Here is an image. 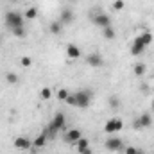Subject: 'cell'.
Here are the masks:
<instances>
[{
	"label": "cell",
	"mask_w": 154,
	"mask_h": 154,
	"mask_svg": "<svg viewBox=\"0 0 154 154\" xmlns=\"http://www.w3.org/2000/svg\"><path fill=\"white\" fill-rule=\"evenodd\" d=\"M68 95H70L68 90H59V91H57V99H59V100H66Z\"/></svg>",
	"instance_id": "obj_27"
},
{
	"label": "cell",
	"mask_w": 154,
	"mask_h": 154,
	"mask_svg": "<svg viewBox=\"0 0 154 154\" xmlns=\"http://www.w3.org/2000/svg\"><path fill=\"white\" fill-rule=\"evenodd\" d=\"M66 102H68L70 106H75V97H74V95H68V97H66Z\"/></svg>",
	"instance_id": "obj_29"
},
{
	"label": "cell",
	"mask_w": 154,
	"mask_h": 154,
	"mask_svg": "<svg viewBox=\"0 0 154 154\" xmlns=\"http://www.w3.org/2000/svg\"><path fill=\"white\" fill-rule=\"evenodd\" d=\"M109 106H111L113 109H118V108H120V99H118V97H115V95H113V97L109 99Z\"/></svg>",
	"instance_id": "obj_24"
},
{
	"label": "cell",
	"mask_w": 154,
	"mask_h": 154,
	"mask_svg": "<svg viewBox=\"0 0 154 154\" xmlns=\"http://www.w3.org/2000/svg\"><path fill=\"white\" fill-rule=\"evenodd\" d=\"M79 154H93V151H91V149L88 147V149H84V151H81Z\"/></svg>",
	"instance_id": "obj_30"
},
{
	"label": "cell",
	"mask_w": 154,
	"mask_h": 154,
	"mask_svg": "<svg viewBox=\"0 0 154 154\" xmlns=\"http://www.w3.org/2000/svg\"><path fill=\"white\" fill-rule=\"evenodd\" d=\"M50 97H52V90H50V88H43V90H41V99L47 100V99H50Z\"/></svg>",
	"instance_id": "obj_26"
},
{
	"label": "cell",
	"mask_w": 154,
	"mask_h": 154,
	"mask_svg": "<svg viewBox=\"0 0 154 154\" xmlns=\"http://www.w3.org/2000/svg\"><path fill=\"white\" fill-rule=\"evenodd\" d=\"M86 63H88L90 66H93V68H99V66H102V65H104V59H102V56H100V54L93 52V54H90V56L86 57Z\"/></svg>",
	"instance_id": "obj_7"
},
{
	"label": "cell",
	"mask_w": 154,
	"mask_h": 154,
	"mask_svg": "<svg viewBox=\"0 0 154 154\" xmlns=\"http://www.w3.org/2000/svg\"><path fill=\"white\" fill-rule=\"evenodd\" d=\"M152 124V118H151V115L149 113H142V115L138 116L134 122H133V125L136 127V129H142V127H149Z\"/></svg>",
	"instance_id": "obj_5"
},
{
	"label": "cell",
	"mask_w": 154,
	"mask_h": 154,
	"mask_svg": "<svg viewBox=\"0 0 154 154\" xmlns=\"http://www.w3.org/2000/svg\"><path fill=\"white\" fill-rule=\"evenodd\" d=\"M66 54H68V57L70 59H79L81 57V48L74 45V43H70L68 47H66Z\"/></svg>",
	"instance_id": "obj_11"
},
{
	"label": "cell",
	"mask_w": 154,
	"mask_h": 154,
	"mask_svg": "<svg viewBox=\"0 0 154 154\" xmlns=\"http://www.w3.org/2000/svg\"><path fill=\"white\" fill-rule=\"evenodd\" d=\"M133 70H134V75L142 77L143 74H145V70H147V68H145V65H142V63H138V65H134V68H133Z\"/></svg>",
	"instance_id": "obj_19"
},
{
	"label": "cell",
	"mask_w": 154,
	"mask_h": 154,
	"mask_svg": "<svg viewBox=\"0 0 154 154\" xmlns=\"http://www.w3.org/2000/svg\"><path fill=\"white\" fill-rule=\"evenodd\" d=\"M13 34L16 38H25V29L23 27H16V29H13Z\"/></svg>",
	"instance_id": "obj_23"
},
{
	"label": "cell",
	"mask_w": 154,
	"mask_h": 154,
	"mask_svg": "<svg viewBox=\"0 0 154 154\" xmlns=\"http://www.w3.org/2000/svg\"><path fill=\"white\" fill-rule=\"evenodd\" d=\"M50 32L52 34H59L61 32V22H52L50 23Z\"/></svg>",
	"instance_id": "obj_20"
},
{
	"label": "cell",
	"mask_w": 154,
	"mask_h": 154,
	"mask_svg": "<svg viewBox=\"0 0 154 154\" xmlns=\"http://www.w3.org/2000/svg\"><path fill=\"white\" fill-rule=\"evenodd\" d=\"M65 124H66V116L63 115V113H56L54 118H52V122H50V125H52L56 131H61V129L65 127Z\"/></svg>",
	"instance_id": "obj_8"
},
{
	"label": "cell",
	"mask_w": 154,
	"mask_h": 154,
	"mask_svg": "<svg viewBox=\"0 0 154 154\" xmlns=\"http://www.w3.org/2000/svg\"><path fill=\"white\" fill-rule=\"evenodd\" d=\"M36 16H38V9L36 7H29L25 11V20H36Z\"/></svg>",
	"instance_id": "obj_18"
},
{
	"label": "cell",
	"mask_w": 154,
	"mask_h": 154,
	"mask_svg": "<svg viewBox=\"0 0 154 154\" xmlns=\"http://www.w3.org/2000/svg\"><path fill=\"white\" fill-rule=\"evenodd\" d=\"M124 152H125V154H145L142 149H138V147H125V149H124Z\"/></svg>",
	"instance_id": "obj_21"
},
{
	"label": "cell",
	"mask_w": 154,
	"mask_h": 154,
	"mask_svg": "<svg viewBox=\"0 0 154 154\" xmlns=\"http://www.w3.org/2000/svg\"><path fill=\"white\" fill-rule=\"evenodd\" d=\"M47 140H48V138H47V134H45V133H41V134H39L38 138L34 140V147H36V149H39V147H43V145L47 143Z\"/></svg>",
	"instance_id": "obj_16"
},
{
	"label": "cell",
	"mask_w": 154,
	"mask_h": 154,
	"mask_svg": "<svg viewBox=\"0 0 154 154\" xmlns=\"http://www.w3.org/2000/svg\"><path fill=\"white\" fill-rule=\"evenodd\" d=\"M31 145H32V142L29 138H25V136H18L14 140V147L20 149V151H27V149H31Z\"/></svg>",
	"instance_id": "obj_9"
},
{
	"label": "cell",
	"mask_w": 154,
	"mask_h": 154,
	"mask_svg": "<svg viewBox=\"0 0 154 154\" xmlns=\"http://www.w3.org/2000/svg\"><path fill=\"white\" fill-rule=\"evenodd\" d=\"M65 138H66V142L75 143L77 140H79V138H82V136H81V131H79V129H70V131L65 134Z\"/></svg>",
	"instance_id": "obj_12"
},
{
	"label": "cell",
	"mask_w": 154,
	"mask_h": 154,
	"mask_svg": "<svg viewBox=\"0 0 154 154\" xmlns=\"http://www.w3.org/2000/svg\"><path fill=\"white\" fill-rule=\"evenodd\" d=\"M74 97H75V106H77V108L84 109V108H88V106H90V100H91V93H90L88 90H81V91H75V93H74Z\"/></svg>",
	"instance_id": "obj_2"
},
{
	"label": "cell",
	"mask_w": 154,
	"mask_h": 154,
	"mask_svg": "<svg viewBox=\"0 0 154 154\" xmlns=\"http://www.w3.org/2000/svg\"><path fill=\"white\" fill-rule=\"evenodd\" d=\"M102 36L106 39H113L115 38V29H113L111 25H109V27H104V29H102Z\"/></svg>",
	"instance_id": "obj_17"
},
{
	"label": "cell",
	"mask_w": 154,
	"mask_h": 154,
	"mask_svg": "<svg viewBox=\"0 0 154 154\" xmlns=\"http://www.w3.org/2000/svg\"><path fill=\"white\" fill-rule=\"evenodd\" d=\"M5 81H7L9 84H16V82H18V75L13 74V72H9V74L5 75Z\"/></svg>",
	"instance_id": "obj_22"
},
{
	"label": "cell",
	"mask_w": 154,
	"mask_h": 154,
	"mask_svg": "<svg viewBox=\"0 0 154 154\" xmlns=\"http://www.w3.org/2000/svg\"><path fill=\"white\" fill-rule=\"evenodd\" d=\"M122 127H124V122H122V118H111V120H108V122H106V125H104V131H106L108 134H113V133H118Z\"/></svg>",
	"instance_id": "obj_3"
},
{
	"label": "cell",
	"mask_w": 154,
	"mask_h": 154,
	"mask_svg": "<svg viewBox=\"0 0 154 154\" xmlns=\"http://www.w3.org/2000/svg\"><path fill=\"white\" fill-rule=\"evenodd\" d=\"M143 50H145V45L142 43V39L138 36V38L133 41V45H131V54H133V56H140Z\"/></svg>",
	"instance_id": "obj_10"
},
{
	"label": "cell",
	"mask_w": 154,
	"mask_h": 154,
	"mask_svg": "<svg viewBox=\"0 0 154 154\" xmlns=\"http://www.w3.org/2000/svg\"><path fill=\"white\" fill-rule=\"evenodd\" d=\"M104 145H106V149L111 151V152H118V151H124V149H125V147H124V142H122L120 138H116V136L108 138Z\"/></svg>",
	"instance_id": "obj_4"
},
{
	"label": "cell",
	"mask_w": 154,
	"mask_h": 154,
	"mask_svg": "<svg viewBox=\"0 0 154 154\" xmlns=\"http://www.w3.org/2000/svg\"><path fill=\"white\" fill-rule=\"evenodd\" d=\"M72 20H74V13L70 9H63L61 14H59V22L61 23H70Z\"/></svg>",
	"instance_id": "obj_13"
},
{
	"label": "cell",
	"mask_w": 154,
	"mask_h": 154,
	"mask_svg": "<svg viewBox=\"0 0 154 154\" xmlns=\"http://www.w3.org/2000/svg\"><path fill=\"white\" fill-rule=\"evenodd\" d=\"M152 111H154V100H152Z\"/></svg>",
	"instance_id": "obj_31"
},
{
	"label": "cell",
	"mask_w": 154,
	"mask_h": 154,
	"mask_svg": "<svg viewBox=\"0 0 154 154\" xmlns=\"http://www.w3.org/2000/svg\"><path fill=\"white\" fill-rule=\"evenodd\" d=\"M91 20H93V23H95V25H99V27H102V29L111 25V18H109L108 14H104V13H100V14H95Z\"/></svg>",
	"instance_id": "obj_6"
},
{
	"label": "cell",
	"mask_w": 154,
	"mask_h": 154,
	"mask_svg": "<svg viewBox=\"0 0 154 154\" xmlns=\"http://www.w3.org/2000/svg\"><path fill=\"white\" fill-rule=\"evenodd\" d=\"M5 25L13 31L16 27H23V16L18 11H9L5 13Z\"/></svg>",
	"instance_id": "obj_1"
},
{
	"label": "cell",
	"mask_w": 154,
	"mask_h": 154,
	"mask_svg": "<svg viewBox=\"0 0 154 154\" xmlns=\"http://www.w3.org/2000/svg\"><path fill=\"white\" fill-rule=\"evenodd\" d=\"M20 63H22V66H25V68H29V66L32 65V59H31V57H27V56H23V57L20 59Z\"/></svg>",
	"instance_id": "obj_25"
},
{
	"label": "cell",
	"mask_w": 154,
	"mask_h": 154,
	"mask_svg": "<svg viewBox=\"0 0 154 154\" xmlns=\"http://www.w3.org/2000/svg\"><path fill=\"white\" fill-rule=\"evenodd\" d=\"M140 39H142V43H143L145 47H149V45L152 43V34H151L149 31H145L143 34H140Z\"/></svg>",
	"instance_id": "obj_15"
},
{
	"label": "cell",
	"mask_w": 154,
	"mask_h": 154,
	"mask_svg": "<svg viewBox=\"0 0 154 154\" xmlns=\"http://www.w3.org/2000/svg\"><path fill=\"white\" fill-rule=\"evenodd\" d=\"M113 9H115V11L124 9V0H115V2H113Z\"/></svg>",
	"instance_id": "obj_28"
},
{
	"label": "cell",
	"mask_w": 154,
	"mask_h": 154,
	"mask_svg": "<svg viewBox=\"0 0 154 154\" xmlns=\"http://www.w3.org/2000/svg\"><path fill=\"white\" fill-rule=\"evenodd\" d=\"M74 145H75V147H77V151H79V152L90 147V143H88V140H86V138H79V140H77V142H75V143H74Z\"/></svg>",
	"instance_id": "obj_14"
}]
</instances>
